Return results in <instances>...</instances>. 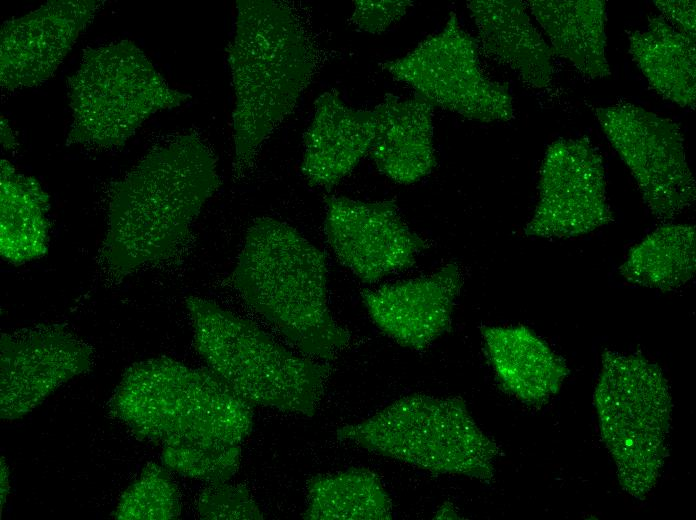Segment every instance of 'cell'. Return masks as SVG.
Returning a JSON list of instances; mask_svg holds the SVG:
<instances>
[{
	"label": "cell",
	"mask_w": 696,
	"mask_h": 520,
	"mask_svg": "<svg viewBox=\"0 0 696 520\" xmlns=\"http://www.w3.org/2000/svg\"><path fill=\"white\" fill-rule=\"evenodd\" d=\"M219 185L216 159L195 133L149 151L110 187L101 249L110 273L126 277L172 258Z\"/></svg>",
	"instance_id": "obj_1"
},
{
	"label": "cell",
	"mask_w": 696,
	"mask_h": 520,
	"mask_svg": "<svg viewBox=\"0 0 696 520\" xmlns=\"http://www.w3.org/2000/svg\"><path fill=\"white\" fill-rule=\"evenodd\" d=\"M246 304L303 355L328 361L350 341L328 305L324 253L289 224L256 218L231 274Z\"/></svg>",
	"instance_id": "obj_2"
},
{
	"label": "cell",
	"mask_w": 696,
	"mask_h": 520,
	"mask_svg": "<svg viewBox=\"0 0 696 520\" xmlns=\"http://www.w3.org/2000/svg\"><path fill=\"white\" fill-rule=\"evenodd\" d=\"M236 8L226 52L235 93L233 174L241 178L308 86L315 55L296 16L283 4L238 0Z\"/></svg>",
	"instance_id": "obj_3"
},
{
	"label": "cell",
	"mask_w": 696,
	"mask_h": 520,
	"mask_svg": "<svg viewBox=\"0 0 696 520\" xmlns=\"http://www.w3.org/2000/svg\"><path fill=\"white\" fill-rule=\"evenodd\" d=\"M111 406L137 436L162 449H224L240 445L253 429L250 404L218 375L169 357L129 367Z\"/></svg>",
	"instance_id": "obj_4"
},
{
	"label": "cell",
	"mask_w": 696,
	"mask_h": 520,
	"mask_svg": "<svg viewBox=\"0 0 696 520\" xmlns=\"http://www.w3.org/2000/svg\"><path fill=\"white\" fill-rule=\"evenodd\" d=\"M194 345L207 364L250 405L313 416L330 374L326 361L287 349L252 321L214 301L185 299Z\"/></svg>",
	"instance_id": "obj_5"
},
{
	"label": "cell",
	"mask_w": 696,
	"mask_h": 520,
	"mask_svg": "<svg viewBox=\"0 0 696 520\" xmlns=\"http://www.w3.org/2000/svg\"><path fill=\"white\" fill-rule=\"evenodd\" d=\"M336 436L433 474L483 482L494 478L500 454L460 397L407 395L363 421L340 427Z\"/></svg>",
	"instance_id": "obj_6"
},
{
	"label": "cell",
	"mask_w": 696,
	"mask_h": 520,
	"mask_svg": "<svg viewBox=\"0 0 696 520\" xmlns=\"http://www.w3.org/2000/svg\"><path fill=\"white\" fill-rule=\"evenodd\" d=\"M594 390L601 439L622 489L644 500L668 456L672 396L661 368L640 353L606 350Z\"/></svg>",
	"instance_id": "obj_7"
},
{
	"label": "cell",
	"mask_w": 696,
	"mask_h": 520,
	"mask_svg": "<svg viewBox=\"0 0 696 520\" xmlns=\"http://www.w3.org/2000/svg\"><path fill=\"white\" fill-rule=\"evenodd\" d=\"M67 96L72 110L67 144L106 149L124 145L156 112L191 98L170 87L144 52L127 40L86 50L67 80Z\"/></svg>",
	"instance_id": "obj_8"
},
{
	"label": "cell",
	"mask_w": 696,
	"mask_h": 520,
	"mask_svg": "<svg viewBox=\"0 0 696 520\" xmlns=\"http://www.w3.org/2000/svg\"><path fill=\"white\" fill-rule=\"evenodd\" d=\"M381 67L433 107L484 123L514 117L509 90L483 73L476 42L463 30L454 12L441 31Z\"/></svg>",
	"instance_id": "obj_9"
},
{
	"label": "cell",
	"mask_w": 696,
	"mask_h": 520,
	"mask_svg": "<svg viewBox=\"0 0 696 520\" xmlns=\"http://www.w3.org/2000/svg\"><path fill=\"white\" fill-rule=\"evenodd\" d=\"M596 117L657 220H671L693 204L695 181L676 122L628 103L599 107Z\"/></svg>",
	"instance_id": "obj_10"
},
{
	"label": "cell",
	"mask_w": 696,
	"mask_h": 520,
	"mask_svg": "<svg viewBox=\"0 0 696 520\" xmlns=\"http://www.w3.org/2000/svg\"><path fill=\"white\" fill-rule=\"evenodd\" d=\"M613 221L603 158L588 138H560L544 155L528 237L582 236Z\"/></svg>",
	"instance_id": "obj_11"
},
{
	"label": "cell",
	"mask_w": 696,
	"mask_h": 520,
	"mask_svg": "<svg viewBox=\"0 0 696 520\" xmlns=\"http://www.w3.org/2000/svg\"><path fill=\"white\" fill-rule=\"evenodd\" d=\"M324 232L339 262L367 284L411 268L428 246L403 220L393 200L329 197Z\"/></svg>",
	"instance_id": "obj_12"
},
{
	"label": "cell",
	"mask_w": 696,
	"mask_h": 520,
	"mask_svg": "<svg viewBox=\"0 0 696 520\" xmlns=\"http://www.w3.org/2000/svg\"><path fill=\"white\" fill-rule=\"evenodd\" d=\"M1 419L31 412L63 383L87 371L92 349L59 325L1 334Z\"/></svg>",
	"instance_id": "obj_13"
},
{
	"label": "cell",
	"mask_w": 696,
	"mask_h": 520,
	"mask_svg": "<svg viewBox=\"0 0 696 520\" xmlns=\"http://www.w3.org/2000/svg\"><path fill=\"white\" fill-rule=\"evenodd\" d=\"M102 2L54 0L3 23L0 83L5 90L39 85L63 62Z\"/></svg>",
	"instance_id": "obj_14"
},
{
	"label": "cell",
	"mask_w": 696,
	"mask_h": 520,
	"mask_svg": "<svg viewBox=\"0 0 696 520\" xmlns=\"http://www.w3.org/2000/svg\"><path fill=\"white\" fill-rule=\"evenodd\" d=\"M463 283L460 267L450 262L419 277L361 292L373 323L405 348L422 351L446 333Z\"/></svg>",
	"instance_id": "obj_15"
},
{
	"label": "cell",
	"mask_w": 696,
	"mask_h": 520,
	"mask_svg": "<svg viewBox=\"0 0 696 520\" xmlns=\"http://www.w3.org/2000/svg\"><path fill=\"white\" fill-rule=\"evenodd\" d=\"M374 136L373 110L348 106L335 90L324 92L304 134L303 176L313 187L331 189L369 153Z\"/></svg>",
	"instance_id": "obj_16"
},
{
	"label": "cell",
	"mask_w": 696,
	"mask_h": 520,
	"mask_svg": "<svg viewBox=\"0 0 696 520\" xmlns=\"http://www.w3.org/2000/svg\"><path fill=\"white\" fill-rule=\"evenodd\" d=\"M433 106L416 95L387 94L374 109L375 136L369 155L376 168L400 184H412L436 165Z\"/></svg>",
	"instance_id": "obj_17"
},
{
	"label": "cell",
	"mask_w": 696,
	"mask_h": 520,
	"mask_svg": "<svg viewBox=\"0 0 696 520\" xmlns=\"http://www.w3.org/2000/svg\"><path fill=\"white\" fill-rule=\"evenodd\" d=\"M481 334L500 386L526 405L546 403L569 374L565 361L525 325L484 326Z\"/></svg>",
	"instance_id": "obj_18"
},
{
	"label": "cell",
	"mask_w": 696,
	"mask_h": 520,
	"mask_svg": "<svg viewBox=\"0 0 696 520\" xmlns=\"http://www.w3.org/2000/svg\"><path fill=\"white\" fill-rule=\"evenodd\" d=\"M467 8L482 49L513 70L526 85L541 89L553 76L552 51L518 0H474Z\"/></svg>",
	"instance_id": "obj_19"
},
{
	"label": "cell",
	"mask_w": 696,
	"mask_h": 520,
	"mask_svg": "<svg viewBox=\"0 0 696 520\" xmlns=\"http://www.w3.org/2000/svg\"><path fill=\"white\" fill-rule=\"evenodd\" d=\"M529 7L555 52L589 78L610 75L601 0H534Z\"/></svg>",
	"instance_id": "obj_20"
},
{
	"label": "cell",
	"mask_w": 696,
	"mask_h": 520,
	"mask_svg": "<svg viewBox=\"0 0 696 520\" xmlns=\"http://www.w3.org/2000/svg\"><path fill=\"white\" fill-rule=\"evenodd\" d=\"M629 51L658 94L682 108H695V41L663 16H652L645 30L629 35Z\"/></svg>",
	"instance_id": "obj_21"
},
{
	"label": "cell",
	"mask_w": 696,
	"mask_h": 520,
	"mask_svg": "<svg viewBox=\"0 0 696 520\" xmlns=\"http://www.w3.org/2000/svg\"><path fill=\"white\" fill-rule=\"evenodd\" d=\"M0 254L20 265L43 257L49 246V195L39 182L1 160Z\"/></svg>",
	"instance_id": "obj_22"
},
{
	"label": "cell",
	"mask_w": 696,
	"mask_h": 520,
	"mask_svg": "<svg viewBox=\"0 0 696 520\" xmlns=\"http://www.w3.org/2000/svg\"><path fill=\"white\" fill-rule=\"evenodd\" d=\"M695 244L693 225L664 223L628 251L619 272L635 285L663 292L677 290L695 275Z\"/></svg>",
	"instance_id": "obj_23"
},
{
	"label": "cell",
	"mask_w": 696,
	"mask_h": 520,
	"mask_svg": "<svg viewBox=\"0 0 696 520\" xmlns=\"http://www.w3.org/2000/svg\"><path fill=\"white\" fill-rule=\"evenodd\" d=\"M307 520H389L391 498L380 477L368 468L351 467L318 474L307 483Z\"/></svg>",
	"instance_id": "obj_24"
},
{
	"label": "cell",
	"mask_w": 696,
	"mask_h": 520,
	"mask_svg": "<svg viewBox=\"0 0 696 520\" xmlns=\"http://www.w3.org/2000/svg\"><path fill=\"white\" fill-rule=\"evenodd\" d=\"M180 511L179 493L168 469L149 463L122 495L115 517L168 520L177 518Z\"/></svg>",
	"instance_id": "obj_25"
},
{
	"label": "cell",
	"mask_w": 696,
	"mask_h": 520,
	"mask_svg": "<svg viewBox=\"0 0 696 520\" xmlns=\"http://www.w3.org/2000/svg\"><path fill=\"white\" fill-rule=\"evenodd\" d=\"M163 466L180 475L211 484L228 482L238 471L240 445L224 449L166 448L161 455Z\"/></svg>",
	"instance_id": "obj_26"
},
{
	"label": "cell",
	"mask_w": 696,
	"mask_h": 520,
	"mask_svg": "<svg viewBox=\"0 0 696 520\" xmlns=\"http://www.w3.org/2000/svg\"><path fill=\"white\" fill-rule=\"evenodd\" d=\"M197 510L203 519L260 520L264 518L247 487L227 482L211 484L205 488L198 498Z\"/></svg>",
	"instance_id": "obj_27"
},
{
	"label": "cell",
	"mask_w": 696,
	"mask_h": 520,
	"mask_svg": "<svg viewBox=\"0 0 696 520\" xmlns=\"http://www.w3.org/2000/svg\"><path fill=\"white\" fill-rule=\"evenodd\" d=\"M351 21L360 30L380 34L400 20L413 2L408 0H358L354 1Z\"/></svg>",
	"instance_id": "obj_28"
},
{
	"label": "cell",
	"mask_w": 696,
	"mask_h": 520,
	"mask_svg": "<svg viewBox=\"0 0 696 520\" xmlns=\"http://www.w3.org/2000/svg\"><path fill=\"white\" fill-rule=\"evenodd\" d=\"M657 8L662 11L663 17L678 31L692 41L696 37L695 1L694 0H657L654 1Z\"/></svg>",
	"instance_id": "obj_29"
},
{
	"label": "cell",
	"mask_w": 696,
	"mask_h": 520,
	"mask_svg": "<svg viewBox=\"0 0 696 520\" xmlns=\"http://www.w3.org/2000/svg\"><path fill=\"white\" fill-rule=\"evenodd\" d=\"M8 491H9L8 469H7V466L5 465L4 459L2 458V461H1V502H2V506H3V502L6 499Z\"/></svg>",
	"instance_id": "obj_30"
},
{
	"label": "cell",
	"mask_w": 696,
	"mask_h": 520,
	"mask_svg": "<svg viewBox=\"0 0 696 520\" xmlns=\"http://www.w3.org/2000/svg\"><path fill=\"white\" fill-rule=\"evenodd\" d=\"M435 516L439 519L458 518V515L455 512L454 508H451L449 504L447 507L442 506Z\"/></svg>",
	"instance_id": "obj_31"
}]
</instances>
